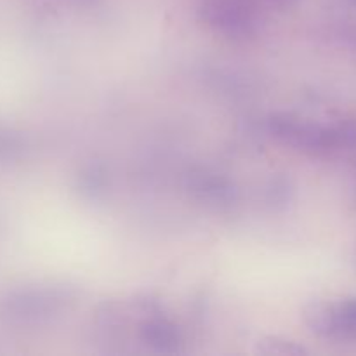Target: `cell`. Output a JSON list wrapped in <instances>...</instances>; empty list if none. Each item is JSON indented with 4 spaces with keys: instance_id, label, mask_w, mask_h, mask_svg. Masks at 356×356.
Returning <instances> with one entry per match:
<instances>
[{
    "instance_id": "cell-1",
    "label": "cell",
    "mask_w": 356,
    "mask_h": 356,
    "mask_svg": "<svg viewBox=\"0 0 356 356\" xmlns=\"http://www.w3.org/2000/svg\"><path fill=\"white\" fill-rule=\"evenodd\" d=\"M329 336L332 339L356 341V298L330 305Z\"/></svg>"
}]
</instances>
